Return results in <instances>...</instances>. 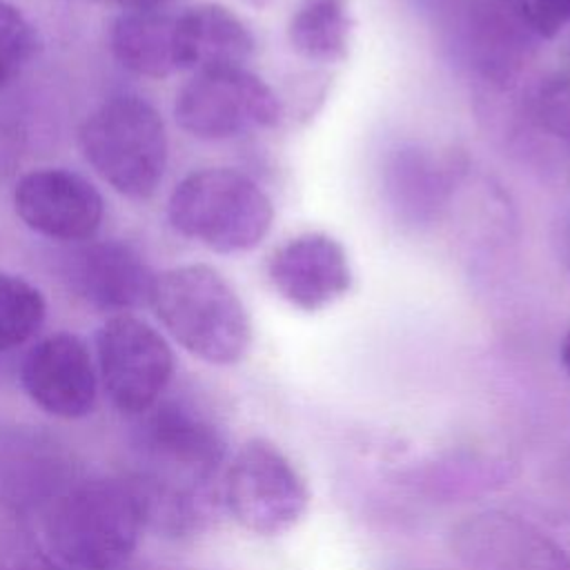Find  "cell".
Listing matches in <instances>:
<instances>
[{
    "label": "cell",
    "mask_w": 570,
    "mask_h": 570,
    "mask_svg": "<svg viewBox=\"0 0 570 570\" xmlns=\"http://www.w3.org/2000/svg\"><path fill=\"white\" fill-rule=\"evenodd\" d=\"M47 303L29 281L0 272V352L27 343L42 325Z\"/></svg>",
    "instance_id": "d6986e66"
},
{
    "label": "cell",
    "mask_w": 570,
    "mask_h": 570,
    "mask_svg": "<svg viewBox=\"0 0 570 570\" xmlns=\"http://www.w3.org/2000/svg\"><path fill=\"white\" fill-rule=\"evenodd\" d=\"M62 276L69 289L87 305L127 314L149 305L158 274L134 245L94 240L67 256Z\"/></svg>",
    "instance_id": "4fadbf2b"
},
{
    "label": "cell",
    "mask_w": 570,
    "mask_h": 570,
    "mask_svg": "<svg viewBox=\"0 0 570 570\" xmlns=\"http://www.w3.org/2000/svg\"><path fill=\"white\" fill-rule=\"evenodd\" d=\"M38 49V38L24 13L0 0V89L13 82Z\"/></svg>",
    "instance_id": "ffe728a7"
},
{
    "label": "cell",
    "mask_w": 570,
    "mask_h": 570,
    "mask_svg": "<svg viewBox=\"0 0 570 570\" xmlns=\"http://www.w3.org/2000/svg\"><path fill=\"white\" fill-rule=\"evenodd\" d=\"M267 276L276 294L303 312H318L352 287L345 247L323 232L298 234L274 249Z\"/></svg>",
    "instance_id": "5bb4252c"
},
{
    "label": "cell",
    "mask_w": 570,
    "mask_h": 570,
    "mask_svg": "<svg viewBox=\"0 0 570 570\" xmlns=\"http://www.w3.org/2000/svg\"><path fill=\"white\" fill-rule=\"evenodd\" d=\"M27 396L58 419H82L96 407L98 372L85 341L71 332L40 338L22 358Z\"/></svg>",
    "instance_id": "30bf717a"
},
{
    "label": "cell",
    "mask_w": 570,
    "mask_h": 570,
    "mask_svg": "<svg viewBox=\"0 0 570 570\" xmlns=\"http://www.w3.org/2000/svg\"><path fill=\"white\" fill-rule=\"evenodd\" d=\"M80 149L116 191L147 198L167 167L165 122L147 100L129 94L114 96L82 122Z\"/></svg>",
    "instance_id": "5b68a950"
},
{
    "label": "cell",
    "mask_w": 570,
    "mask_h": 570,
    "mask_svg": "<svg viewBox=\"0 0 570 570\" xmlns=\"http://www.w3.org/2000/svg\"><path fill=\"white\" fill-rule=\"evenodd\" d=\"M147 523L131 481L94 476L69 488L49 519L56 552L78 570H116L138 546Z\"/></svg>",
    "instance_id": "3957f363"
},
{
    "label": "cell",
    "mask_w": 570,
    "mask_h": 570,
    "mask_svg": "<svg viewBox=\"0 0 570 570\" xmlns=\"http://www.w3.org/2000/svg\"><path fill=\"white\" fill-rule=\"evenodd\" d=\"M176 16L163 9L122 11L109 31L116 60L136 76L167 78L178 71L174 53Z\"/></svg>",
    "instance_id": "2e32d148"
},
{
    "label": "cell",
    "mask_w": 570,
    "mask_h": 570,
    "mask_svg": "<svg viewBox=\"0 0 570 570\" xmlns=\"http://www.w3.org/2000/svg\"><path fill=\"white\" fill-rule=\"evenodd\" d=\"M354 31L350 0H301L287 22L292 49L321 65L347 58Z\"/></svg>",
    "instance_id": "e0dca14e"
},
{
    "label": "cell",
    "mask_w": 570,
    "mask_h": 570,
    "mask_svg": "<svg viewBox=\"0 0 570 570\" xmlns=\"http://www.w3.org/2000/svg\"><path fill=\"white\" fill-rule=\"evenodd\" d=\"M13 207L29 229L53 240H89L105 214L100 191L62 167L24 174L16 183Z\"/></svg>",
    "instance_id": "8fae6325"
},
{
    "label": "cell",
    "mask_w": 570,
    "mask_h": 570,
    "mask_svg": "<svg viewBox=\"0 0 570 570\" xmlns=\"http://www.w3.org/2000/svg\"><path fill=\"white\" fill-rule=\"evenodd\" d=\"M450 176L416 147H403L387 165V191L394 209L410 223H425L439 214Z\"/></svg>",
    "instance_id": "ac0fdd59"
},
{
    "label": "cell",
    "mask_w": 570,
    "mask_h": 570,
    "mask_svg": "<svg viewBox=\"0 0 570 570\" xmlns=\"http://www.w3.org/2000/svg\"><path fill=\"white\" fill-rule=\"evenodd\" d=\"M180 129L200 140H227L274 127L281 102L272 87L245 67L194 73L176 94Z\"/></svg>",
    "instance_id": "52a82bcc"
},
{
    "label": "cell",
    "mask_w": 570,
    "mask_h": 570,
    "mask_svg": "<svg viewBox=\"0 0 570 570\" xmlns=\"http://www.w3.org/2000/svg\"><path fill=\"white\" fill-rule=\"evenodd\" d=\"M223 501L238 525L261 537H276L305 517L309 490L278 445L249 439L223 472Z\"/></svg>",
    "instance_id": "8992f818"
},
{
    "label": "cell",
    "mask_w": 570,
    "mask_h": 570,
    "mask_svg": "<svg viewBox=\"0 0 570 570\" xmlns=\"http://www.w3.org/2000/svg\"><path fill=\"white\" fill-rule=\"evenodd\" d=\"M539 122L570 149V71L554 73L541 82L534 96Z\"/></svg>",
    "instance_id": "44dd1931"
},
{
    "label": "cell",
    "mask_w": 570,
    "mask_h": 570,
    "mask_svg": "<svg viewBox=\"0 0 570 570\" xmlns=\"http://www.w3.org/2000/svg\"><path fill=\"white\" fill-rule=\"evenodd\" d=\"M171 227L207 249L236 254L254 249L269 232V196L243 171L209 167L187 174L167 203Z\"/></svg>",
    "instance_id": "277c9868"
},
{
    "label": "cell",
    "mask_w": 570,
    "mask_h": 570,
    "mask_svg": "<svg viewBox=\"0 0 570 570\" xmlns=\"http://www.w3.org/2000/svg\"><path fill=\"white\" fill-rule=\"evenodd\" d=\"M454 554L470 570H570L568 552L532 523L479 512L452 530Z\"/></svg>",
    "instance_id": "7c38bea8"
},
{
    "label": "cell",
    "mask_w": 570,
    "mask_h": 570,
    "mask_svg": "<svg viewBox=\"0 0 570 570\" xmlns=\"http://www.w3.org/2000/svg\"><path fill=\"white\" fill-rule=\"evenodd\" d=\"M174 53L178 69L194 73L245 67L254 53V36L227 7L200 2L176 16Z\"/></svg>",
    "instance_id": "9a60e30c"
},
{
    "label": "cell",
    "mask_w": 570,
    "mask_h": 570,
    "mask_svg": "<svg viewBox=\"0 0 570 570\" xmlns=\"http://www.w3.org/2000/svg\"><path fill=\"white\" fill-rule=\"evenodd\" d=\"M98 372L109 401L129 416L149 412L174 374L169 343L142 318L116 314L96 334Z\"/></svg>",
    "instance_id": "ba28073f"
},
{
    "label": "cell",
    "mask_w": 570,
    "mask_h": 570,
    "mask_svg": "<svg viewBox=\"0 0 570 570\" xmlns=\"http://www.w3.org/2000/svg\"><path fill=\"white\" fill-rule=\"evenodd\" d=\"M412 2L425 11H439L443 16L445 11H450L452 7H456L463 0H412Z\"/></svg>",
    "instance_id": "7402d4cb"
},
{
    "label": "cell",
    "mask_w": 570,
    "mask_h": 570,
    "mask_svg": "<svg viewBox=\"0 0 570 570\" xmlns=\"http://www.w3.org/2000/svg\"><path fill=\"white\" fill-rule=\"evenodd\" d=\"M140 470L131 479L147 523L169 534L198 530L223 499L225 436L200 410L183 401L142 414Z\"/></svg>",
    "instance_id": "6da1fadb"
},
{
    "label": "cell",
    "mask_w": 570,
    "mask_h": 570,
    "mask_svg": "<svg viewBox=\"0 0 570 570\" xmlns=\"http://www.w3.org/2000/svg\"><path fill=\"white\" fill-rule=\"evenodd\" d=\"M111 2H116V0H111Z\"/></svg>",
    "instance_id": "d4e9b609"
},
{
    "label": "cell",
    "mask_w": 570,
    "mask_h": 570,
    "mask_svg": "<svg viewBox=\"0 0 570 570\" xmlns=\"http://www.w3.org/2000/svg\"><path fill=\"white\" fill-rule=\"evenodd\" d=\"M561 365H563L566 374L570 376V330L566 332V336L561 341Z\"/></svg>",
    "instance_id": "603a6c76"
},
{
    "label": "cell",
    "mask_w": 570,
    "mask_h": 570,
    "mask_svg": "<svg viewBox=\"0 0 570 570\" xmlns=\"http://www.w3.org/2000/svg\"><path fill=\"white\" fill-rule=\"evenodd\" d=\"M454 62L481 82L505 89L530 53V36L497 0H463L443 13Z\"/></svg>",
    "instance_id": "9c48e42d"
},
{
    "label": "cell",
    "mask_w": 570,
    "mask_h": 570,
    "mask_svg": "<svg viewBox=\"0 0 570 570\" xmlns=\"http://www.w3.org/2000/svg\"><path fill=\"white\" fill-rule=\"evenodd\" d=\"M149 305L165 330L212 365L238 363L252 343V323L234 287L209 265H178L156 276Z\"/></svg>",
    "instance_id": "7a4b0ae2"
},
{
    "label": "cell",
    "mask_w": 570,
    "mask_h": 570,
    "mask_svg": "<svg viewBox=\"0 0 570 570\" xmlns=\"http://www.w3.org/2000/svg\"><path fill=\"white\" fill-rule=\"evenodd\" d=\"M243 2H247V4H252V7H256V9H263V7H267L272 0H243Z\"/></svg>",
    "instance_id": "cb8c5ba5"
}]
</instances>
